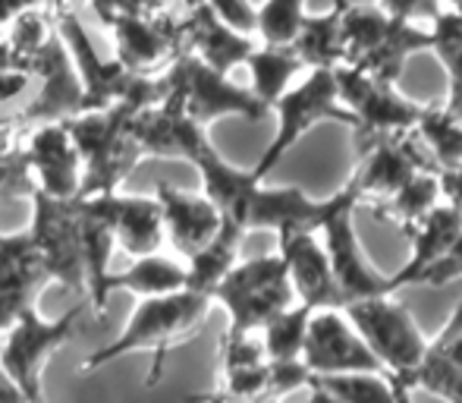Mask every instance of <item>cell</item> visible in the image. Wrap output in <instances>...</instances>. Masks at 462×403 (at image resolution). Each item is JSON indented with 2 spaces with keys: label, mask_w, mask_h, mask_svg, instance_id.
<instances>
[{
  "label": "cell",
  "mask_w": 462,
  "mask_h": 403,
  "mask_svg": "<svg viewBox=\"0 0 462 403\" xmlns=\"http://www.w3.org/2000/svg\"><path fill=\"white\" fill-rule=\"evenodd\" d=\"M214 300L195 290H180V294L167 296H152V300H139L135 312L129 315L126 328L114 337L110 343L97 347L95 353H88L79 362L82 372H95V369L107 366V362L120 360L126 353H154V362L148 369L145 385H158L164 362L171 356V350L183 347L186 341H192L199 334V328L205 324V318L211 315Z\"/></svg>",
  "instance_id": "cell-1"
},
{
  "label": "cell",
  "mask_w": 462,
  "mask_h": 403,
  "mask_svg": "<svg viewBox=\"0 0 462 403\" xmlns=\"http://www.w3.org/2000/svg\"><path fill=\"white\" fill-rule=\"evenodd\" d=\"M139 108H148V104L123 101L101 110H82V114L63 120L82 158L79 196L120 192V186L135 171V164L145 158L133 133V114Z\"/></svg>",
  "instance_id": "cell-2"
},
{
  "label": "cell",
  "mask_w": 462,
  "mask_h": 403,
  "mask_svg": "<svg viewBox=\"0 0 462 403\" xmlns=\"http://www.w3.org/2000/svg\"><path fill=\"white\" fill-rule=\"evenodd\" d=\"M428 25L393 19L377 4H346L343 13V67L362 70L383 82H396L409 57L428 51Z\"/></svg>",
  "instance_id": "cell-3"
},
{
  "label": "cell",
  "mask_w": 462,
  "mask_h": 403,
  "mask_svg": "<svg viewBox=\"0 0 462 403\" xmlns=\"http://www.w3.org/2000/svg\"><path fill=\"white\" fill-rule=\"evenodd\" d=\"M164 80V101L171 110H177L192 127L205 129L226 117H243V120H262L268 114L264 104L255 101V95L245 86L233 82L230 76L205 67L195 57H177L171 67L161 73Z\"/></svg>",
  "instance_id": "cell-4"
},
{
  "label": "cell",
  "mask_w": 462,
  "mask_h": 403,
  "mask_svg": "<svg viewBox=\"0 0 462 403\" xmlns=\"http://www.w3.org/2000/svg\"><path fill=\"white\" fill-rule=\"evenodd\" d=\"M271 110H274V117H277V129H274V139L268 142L262 158L252 167V173H255L258 180H268L280 161H283L311 129L321 127V123L353 127V114L343 108L334 70H305L296 86H292Z\"/></svg>",
  "instance_id": "cell-5"
},
{
  "label": "cell",
  "mask_w": 462,
  "mask_h": 403,
  "mask_svg": "<svg viewBox=\"0 0 462 403\" xmlns=\"http://www.w3.org/2000/svg\"><path fill=\"white\" fill-rule=\"evenodd\" d=\"M211 300L224 305L226 318H230V328L224 334L243 337L258 334L271 318L290 309L296 296H292L283 258L271 252V256L243 258L233 265L224 281L214 287Z\"/></svg>",
  "instance_id": "cell-6"
},
{
  "label": "cell",
  "mask_w": 462,
  "mask_h": 403,
  "mask_svg": "<svg viewBox=\"0 0 462 403\" xmlns=\"http://www.w3.org/2000/svg\"><path fill=\"white\" fill-rule=\"evenodd\" d=\"M356 208H359V196L349 183H343L334 196H328L321 218V243L328 249L330 268H334L337 287L343 294V305L371 300V296L396 294L390 275H383L371 256L362 246V237L356 230Z\"/></svg>",
  "instance_id": "cell-7"
},
{
  "label": "cell",
  "mask_w": 462,
  "mask_h": 403,
  "mask_svg": "<svg viewBox=\"0 0 462 403\" xmlns=\"http://www.w3.org/2000/svg\"><path fill=\"white\" fill-rule=\"evenodd\" d=\"M346 318L356 324L362 341L381 362V369L390 379L406 381L409 375L419 369L428 350V334L419 328L406 303H400L396 294L371 296V300H359L343 305Z\"/></svg>",
  "instance_id": "cell-8"
},
{
  "label": "cell",
  "mask_w": 462,
  "mask_h": 403,
  "mask_svg": "<svg viewBox=\"0 0 462 403\" xmlns=\"http://www.w3.org/2000/svg\"><path fill=\"white\" fill-rule=\"evenodd\" d=\"M82 322V303L67 309L60 318L48 322L38 315V309H29L0 334V369L13 385L23 391L29 403H44L42 394V372L44 362L69 343Z\"/></svg>",
  "instance_id": "cell-9"
},
{
  "label": "cell",
  "mask_w": 462,
  "mask_h": 403,
  "mask_svg": "<svg viewBox=\"0 0 462 403\" xmlns=\"http://www.w3.org/2000/svg\"><path fill=\"white\" fill-rule=\"evenodd\" d=\"M337 89H340L343 108L353 114V129L359 133V142L393 139V136L415 133L425 104L406 98L396 89V82H383L353 67H337Z\"/></svg>",
  "instance_id": "cell-10"
},
{
  "label": "cell",
  "mask_w": 462,
  "mask_h": 403,
  "mask_svg": "<svg viewBox=\"0 0 462 403\" xmlns=\"http://www.w3.org/2000/svg\"><path fill=\"white\" fill-rule=\"evenodd\" d=\"M32 220L29 237L35 243L38 256L44 258L51 281L67 290L86 294V268H82L79 224H76L73 199H51L42 192H32Z\"/></svg>",
  "instance_id": "cell-11"
},
{
  "label": "cell",
  "mask_w": 462,
  "mask_h": 403,
  "mask_svg": "<svg viewBox=\"0 0 462 403\" xmlns=\"http://www.w3.org/2000/svg\"><path fill=\"white\" fill-rule=\"evenodd\" d=\"M302 366L309 375L383 372L343 309H318L309 318L302 343ZM387 375V372H383Z\"/></svg>",
  "instance_id": "cell-12"
},
{
  "label": "cell",
  "mask_w": 462,
  "mask_h": 403,
  "mask_svg": "<svg viewBox=\"0 0 462 403\" xmlns=\"http://www.w3.org/2000/svg\"><path fill=\"white\" fill-rule=\"evenodd\" d=\"M114 35V61L133 76H161L183 57V19L171 10L158 16L116 19L107 25Z\"/></svg>",
  "instance_id": "cell-13"
},
{
  "label": "cell",
  "mask_w": 462,
  "mask_h": 403,
  "mask_svg": "<svg viewBox=\"0 0 462 403\" xmlns=\"http://www.w3.org/2000/svg\"><path fill=\"white\" fill-rule=\"evenodd\" d=\"M25 164L35 192L76 199L82 190V158L63 120L32 123L25 129Z\"/></svg>",
  "instance_id": "cell-14"
},
{
  "label": "cell",
  "mask_w": 462,
  "mask_h": 403,
  "mask_svg": "<svg viewBox=\"0 0 462 403\" xmlns=\"http://www.w3.org/2000/svg\"><path fill=\"white\" fill-rule=\"evenodd\" d=\"M277 256L283 258L286 277L296 303L309 309H343V294L337 287L328 249L318 230H286L277 233Z\"/></svg>",
  "instance_id": "cell-15"
},
{
  "label": "cell",
  "mask_w": 462,
  "mask_h": 403,
  "mask_svg": "<svg viewBox=\"0 0 462 403\" xmlns=\"http://www.w3.org/2000/svg\"><path fill=\"white\" fill-rule=\"evenodd\" d=\"M51 284L44 258L38 256L29 230L0 233V334L23 312L35 309V300Z\"/></svg>",
  "instance_id": "cell-16"
},
{
  "label": "cell",
  "mask_w": 462,
  "mask_h": 403,
  "mask_svg": "<svg viewBox=\"0 0 462 403\" xmlns=\"http://www.w3.org/2000/svg\"><path fill=\"white\" fill-rule=\"evenodd\" d=\"M362 161L359 167L353 171V177L346 180L349 186L356 190L359 202H377L390 199L400 186H406L415 173L428 171L421 164L419 152H415V142L409 136H393V139H377L362 145Z\"/></svg>",
  "instance_id": "cell-17"
},
{
  "label": "cell",
  "mask_w": 462,
  "mask_h": 403,
  "mask_svg": "<svg viewBox=\"0 0 462 403\" xmlns=\"http://www.w3.org/2000/svg\"><path fill=\"white\" fill-rule=\"evenodd\" d=\"M161 205V218H164V239L173 246L180 258H192L195 252H201L214 237H217L220 218L217 205L201 192H186L177 186L161 183L154 192Z\"/></svg>",
  "instance_id": "cell-18"
},
{
  "label": "cell",
  "mask_w": 462,
  "mask_h": 403,
  "mask_svg": "<svg viewBox=\"0 0 462 403\" xmlns=\"http://www.w3.org/2000/svg\"><path fill=\"white\" fill-rule=\"evenodd\" d=\"M76 224H79L82 268H86V296L92 303L97 322H107V296H104V277L110 275V256H114V230H110L107 205L101 196H76Z\"/></svg>",
  "instance_id": "cell-19"
},
{
  "label": "cell",
  "mask_w": 462,
  "mask_h": 403,
  "mask_svg": "<svg viewBox=\"0 0 462 403\" xmlns=\"http://www.w3.org/2000/svg\"><path fill=\"white\" fill-rule=\"evenodd\" d=\"M402 385L428 391L444 403H462V300L444 322L438 337H428L425 360Z\"/></svg>",
  "instance_id": "cell-20"
},
{
  "label": "cell",
  "mask_w": 462,
  "mask_h": 403,
  "mask_svg": "<svg viewBox=\"0 0 462 403\" xmlns=\"http://www.w3.org/2000/svg\"><path fill=\"white\" fill-rule=\"evenodd\" d=\"M252 51H255V38L226 29L208 6H195L183 19V54L195 57L217 73L230 76L249 61Z\"/></svg>",
  "instance_id": "cell-21"
},
{
  "label": "cell",
  "mask_w": 462,
  "mask_h": 403,
  "mask_svg": "<svg viewBox=\"0 0 462 403\" xmlns=\"http://www.w3.org/2000/svg\"><path fill=\"white\" fill-rule=\"evenodd\" d=\"M107 205L110 230H114L116 249L129 258L154 256L161 252L164 239V218L154 196H126V192H107L101 196Z\"/></svg>",
  "instance_id": "cell-22"
},
{
  "label": "cell",
  "mask_w": 462,
  "mask_h": 403,
  "mask_svg": "<svg viewBox=\"0 0 462 403\" xmlns=\"http://www.w3.org/2000/svg\"><path fill=\"white\" fill-rule=\"evenodd\" d=\"M406 233H409V239H412V252H409V258L402 262V268L396 271V275H390V284H393L396 294L406 287H421V277L428 275V268L457 243L462 224H459L457 208L444 199L438 208H431L419 224L409 227Z\"/></svg>",
  "instance_id": "cell-23"
},
{
  "label": "cell",
  "mask_w": 462,
  "mask_h": 403,
  "mask_svg": "<svg viewBox=\"0 0 462 403\" xmlns=\"http://www.w3.org/2000/svg\"><path fill=\"white\" fill-rule=\"evenodd\" d=\"M186 290V265L171 256H142L133 258L129 268L110 271L104 277V296L114 294H135L139 300H152V296H167Z\"/></svg>",
  "instance_id": "cell-24"
},
{
  "label": "cell",
  "mask_w": 462,
  "mask_h": 403,
  "mask_svg": "<svg viewBox=\"0 0 462 403\" xmlns=\"http://www.w3.org/2000/svg\"><path fill=\"white\" fill-rule=\"evenodd\" d=\"M349 0H334L324 13H309L290 44L299 61L309 70H337L343 67V13Z\"/></svg>",
  "instance_id": "cell-25"
},
{
  "label": "cell",
  "mask_w": 462,
  "mask_h": 403,
  "mask_svg": "<svg viewBox=\"0 0 462 403\" xmlns=\"http://www.w3.org/2000/svg\"><path fill=\"white\" fill-rule=\"evenodd\" d=\"M249 70V92L255 95L258 104L274 108V104L290 92L299 82V76L305 73V63L299 61V54L292 48H271V44H255V51L249 54V61L243 63Z\"/></svg>",
  "instance_id": "cell-26"
},
{
  "label": "cell",
  "mask_w": 462,
  "mask_h": 403,
  "mask_svg": "<svg viewBox=\"0 0 462 403\" xmlns=\"http://www.w3.org/2000/svg\"><path fill=\"white\" fill-rule=\"evenodd\" d=\"M245 233L236 224L224 220L217 230V237L205 246L201 252H195L192 258H186V290L211 296L214 287L224 281V275L239 262V246H243Z\"/></svg>",
  "instance_id": "cell-27"
},
{
  "label": "cell",
  "mask_w": 462,
  "mask_h": 403,
  "mask_svg": "<svg viewBox=\"0 0 462 403\" xmlns=\"http://www.w3.org/2000/svg\"><path fill=\"white\" fill-rule=\"evenodd\" d=\"M440 202H444V183H440V173L438 171H421V173H415L406 186H400L390 199L377 202L374 214L381 220L396 224L400 230H409V227L419 224L431 208H438Z\"/></svg>",
  "instance_id": "cell-28"
},
{
  "label": "cell",
  "mask_w": 462,
  "mask_h": 403,
  "mask_svg": "<svg viewBox=\"0 0 462 403\" xmlns=\"http://www.w3.org/2000/svg\"><path fill=\"white\" fill-rule=\"evenodd\" d=\"M421 145L434 155L438 161V173H462V117L447 108H434L425 104L419 127Z\"/></svg>",
  "instance_id": "cell-29"
},
{
  "label": "cell",
  "mask_w": 462,
  "mask_h": 403,
  "mask_svg": "<svg viewBox=\"0 0 462 403\" xmlns=\"http://www.w3.org/2000/svg\"><path fill=\"white\" fill-rule=\"evenodd\" d=\"M309 391L324 394L334 403H393V379L383 372H349V375H311Z\"/></svg>",
  "instance_id": "cell-30"
},
{
  "label": "cell",
  "mask_w": 462,
  "mask_h": 403,
  "mask_svg": "<svg viewBox=\"0 0 462 403\" xmlns=\"http://www.w3.org/2000/svg\"><path fill=\"white\" fill-rule=\"evenodd\" d=\"M25 123L23 120H0V202L32 199L35 186L25 164Z\"/></svg>",
  "instance_id": "cell-31"
},
{
  "label": "cell",
  "mask_w": 462,
  "mask_h": 403,
  "mask_svg": "<svg viewBox=\"0 0 462 403\" xmlns=\"http://www.w3.org/2000/svg\"><path fill=\"white\" fill-rule=\"evenodd\" d=\"M309 305L292 303L290 309H283L280 315L271 318L262 331H258V341H262L268 360L274 362H296L302 360V343H305V331H309V318H311Z\"/></svg>",
  "instance_id": "cell-32"
},
{
  "label": "cell",
  "mask_w": 462,
  "mask_h": 403,
  "mask_svg": "<svg viewBox=\"0 0 462 403\" xmlns=\"http://www.w3.org/2000/svg\"><path fill=\"white\" fill-rule=\"evenodd\" d=\"M305 16H309V0H264V4H258V16H255L258 44L290 48L296 42L299 29H302Z\"/></svg>",
  "instance_id": "cell-33"
},
{
  "label": "cell",
  "mask_w": 462,
  "mask_h": 403,
  "mask_svg": "<svg viewBox=\"0 0 462 403\" xmlns=\"http://www.w3.org/2000/svg\"><path fill=\"white\" fill-rule=\"evenodd\" d=\"M92 10L97 13L104 25L116 23V19H135V16H158L167 13V0H88Z\"/></svg>",
  "instance_id": "cell-34"
},
{
  "label": "cell",
  "mask_w": 462,
  "mask_h": 403,
  "mask_svg": "<svg viewBox=\"0 0 462 403\" xmlns=\"http://www.w3.org/2000/svg\"><path fill=\"white\" fill-rule=\"evenodd\" d=\"M208 10L226 25V29L239 32V35L255 38V16L258 6L252 0H208Z\"/></svg>",
  "instance_id": "cell-35"
},
{
  "label": "cell",
  "mask_w": 462,
  "mask_h": 403,
  "mask_svg": "<svg viewBox=\"0 0 462 403\" xmlns=\"http://www.w3.org/2000/svg\"><path fill=\"white\" fill-rule=\"evenodd\" d=\"M377 6L393 19H402V23L412 25H428L438 13H444L440 0H377Z\"/></svg>",
  "instance_id": "cell-36"
},
{
  "label": "cell",
  "mask_w": 462,
  "mask_h": 403,
  "mask_svg": "<svg viewBox=\"0 0 462 403\" xmlns=\"http://www.w3.org/2000/svg\"><path fill=\"white\" fill-rule=\"evenodd\" d=\"M459 277H462V233L457 237V243L428 268V275L421 277V287H444V284H453Z\"/></svg>",
  "instance_id": "cell-37"
},
{
  "label": "cell",
  "mask_w": 462,
  "mask_h": 403,
  "mask_svg": "<svg viewBox=\"0 0 462 403\" xmlns=\"http://www.w3.org/2000/svg\"><path fill=\"white\" fill-rule=\"evenodd\" d=\"M32 89V73L19 63L6 61L0 63V104H13L23 101L25 92Z\"/></svg>",
  "instance_id": "cell-38"
},
{
  "label": "cell",
  "mask_w": 462,
  "mask_h": 403,
  "mask_svg": "<svg viewBox=\"0 0 462 403\" xmlns=\"http://www.w3.org/2000/svg\"><path fill=\"white\" fill-rule=\"evenodd\" d=\"M44 4H48V0H0V32L16 16H23L25 10H35V6H44Z\"/></svg>",
  "instance_id": "cell-39"
},
{
  "label": "cell",
  "mask_w": 462,
  "mask_h": 403,
  "mask_svg": "<svg viewBox=\"0 0 462 403\" xmlns=\"http://www.w3.org/2000/svg\"><path fill=\"white\" fill-rule=\"evenodd\" d=\"M440 183H444V199L457 208L462 224V173H440Z\"/></svg>",
  "instance_id": "cell-40"
},
{
  "label": "cell",
  "mask_w": 462,
  "mask_h": 403,
  "mask_svg": "<svg viewBox=\"0 0 462 403\" xmlns=\"http://www.w3.org/2000/svg\"><path fill=\"white\" fill-rule=\"evenodd\" d=\"M0 403H29L23 398V391L4 375V369H0Z\"/></svg>",
  "instance_id": "cell-41"
},
{
  "label": "cell",
  "mask_w": 462,
  "mask_h": 403,
  "mask_svg": "<svg viewBox=\"0 0 462 403\" xmlns=\"http://www.w3.org/2000/svg\"><path fill=\"white\" fill-rule=\"evenodd\" d=\"M393 388H396V398H393V403H415V398H412V388H409V385H402L400 379H393Z\"/></svg>",
  "instance_id": "cell-42"
},
{
  "label": "cell",
  "mask_w": 462,
  "mask_h": 403,
  "mask_svg": "<svg viewBox=\"0 0 462 403\" xmlns=\"http://www.w3.org/2000/svg\"><path fill=\"white\" fill-rule=\"evenodd\" d=\"M309 403H334V400H328L324 394H318V391H309Z\"/></svg>",
  "instance_id": "cell-43"
},
{
  "label": "cell",
  "mask_w": 462,
  "mask_h": 403,
  "mask_svg": "<svg viewBox=\"0 0 462 403\" xmlns=\"http://www.w3.org/2000/svg\"><path fill=\"white\" fill-rule=\"evenodd\" d=\"M208 400H214L211 394H208ZM214 403H230V400H214ZM245 403H283V400H245Z\"/></svg>",
  "instance_id": "cell-44"
},
{
  "label": "cell",
  "mask_w": 462,
  "mask_h": 403,
  "mask_svg": "<svg viewBox=\"0 0 462 403\" xmlns=\"http://www.w3.org/2000/svg\"><path fill=\"white\" fill-rule=\"evenodd\" d=\"M199 400H205V403H214V400H208V398H199Z\"/></svg>",
  "instance_id": "cell-45"
}]
</instances>
